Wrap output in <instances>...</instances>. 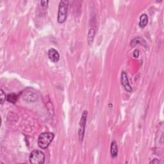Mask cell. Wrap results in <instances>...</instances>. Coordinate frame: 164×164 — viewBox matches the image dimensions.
I'll return each instance as SVG.
<instances>
[{"label":"cell","mask_w":164,"mask_h":164,"mask_svg":"<svg viewBox=\"0 0 164 164\" xmlns=\"http://www.w3.org/2000/svg\"><path fill=\"white\" fill-rule=\"evenodd\" d=\"M54 137L55 135L53 133H50V132L41 133L39 135V138H38V146H39L40 149H47L49 146V144H51V142L53 141Z\"/></svg>","instance_id":"1"},{"label":"cell","mask_w":164,"mask_h":164,"mask_svg":"<svg viewBox=\"0 0 164 164\" xmlns=\"http://www.w3.org/2000/svg\"><path fill=\"white\" fill-rule=\"evenodd\" d=\"M69 1L67 0H62L59 3L57 21L60 24L64 23L67 17V10Z\"/></svg>","instance_id":"2"},{"label":"cell","mask_w":164,"mask_h":164,"mask_svg":"<svg viewBox=\"0 0 164 164\" xmlns=\"http://www.w3.org/2000/svg\"><path fill=\"white\" fill-rule=\"evenodd\" d=\"M22 97L25 101L28 103H33L39 98V94L37 91L32 88H28L22 92Z\"/></svg>","instance_id":"3"},{"label":"cell","mask_w":164,"mask_h":164,"mask_svg":"<svg viewBox=\"0 0 164 164\" xmlns=\"http://www.w3.org/2000/svg\"><path fill=\"white\" fill-rule=\"evenodd\" d=\"M29 159L31 163L42 164L45 162V155L40 150L35 149L31 152Z\"/></svg>","instance_id":"4"},{"label":"cell","mask_w":164,"mask_h":164,"mask_svg":"<svg viewBox=\"0 0 164 164\" xmlns=\"http://www.w3.org/2000/svg\"><path fill=\"white\" fill-rule=\"evenodd\" d=\"M88 112L87 110H84L82 113L80 121V129H79V136H80V139L83 140V138L84 137V133H85V128L86 126L87 122V118Z\"/></svg>","instance_id":"5"},{"label":"cell","mask_w":164,"mask_h":164,"mask_svg":"<svg viewBox=\"0 0 164 164\" xmlns=\"http://www.w3.org/2000/svg\"><path fill=\"white\" fill-rule=\"evenodd\" d=\"M121 82L122 86L124 87V89L126 90L127 92H131L132 88L130 85V83H129L127 74L124 71H122L121 73Z\"/></svg>","instance_id":"6"},{"label":"cell","mask_w":164,"mask_h":164,"mask_svg":"<svg viewBox=\"0 0 164 164\" xmlns=\"http://www.w3.org/2000/svg\"><path fill=\"white\" fill-rule=\"evenodd\" d=\"M48 57L50 60L53 63L58 62L60 60V55L58 52L54 48H50L48 53Z\"/></svg>","instance_id":"7"},{"label":"cell","mask_w":164,"mask_h":164,"mask_svg":"<svg viewBox=\"0 0 164 164\" xmlns=\"http://www.w3.org/2000/svg\"><path fill=\"white\" fill-rule=\"evenodd\" d=\"M110 153H111L112 158H115L117 156L118 147L115 140H113L112 142L111 146H110Z\"/></svg>","instance_id":"8"},{"label":"cell","mask_w":164,"mask_h":164,"mask_svg":"<svg viewBox=\"0 0 164 164\" xmlns=\"http://www.w3.org/2000/svg\"><path fill=\"white\" fill-rule=\"evenodd\" d=\"M148 23V17L147 14H142L140 17V21H139V26L141 28H144L146 26Z\"/></svg>","instance_id":"9"},{"label":"cell","mask_w":164,"mask_h":164,"mask_svg":"<svg viewBox=\"0 0 164 164\" xmlns=\"http://www.w3.org/2000/svg\"><path fill=\"white\" fill-rule=\"evenodd\" d=\"M94 35H95V30H94V28H90L87 35L88 43H89V44L90 46L92 44V43L93 42Z\"/></svg>","instance_id":"10"},{"label":"cell","mask_w":164,"mask_h":164,"mask_svg":"<svg viewBox=\"0 0 164 164\" xmlns=\"http://www.w3.org/2000/svg\"><path fill=\"white\" fill-rule=\"evenodd\" d=\"M18 96L17 94H15L14 93H11L8 94V96L7 97V101L8 102H10L12 103H15L17 102Z\"/></svg>","instance_id":"11"},{"label":"cell","mask_w":164,"mask_h":164,"mask_svg":"<svg viewBox=\"0 0 164 164\" xmlns=\"http://www.w3.org/2000/svg\"><path fill=\"white\" fill-rule=\"evenodd\" d=\"M7 98V96H6L4 91L2 89L0 90V99H1V105H3L5 101V99Z\"/></svg>","instance_id":"12"},{"label":"cell","mask_w":164,"mask_h":164,"mask_svg":"<svg viewBox=\"0 0 164 164\" xmlns=\"http://www.w3.org/2000/svg\"><path fill=\"white\" fill-rule=\"evenodd\" d=\"M49 3V1H46V0H44V1H41L40 3L41 5H42V7L44 8H46L48 7V4Z\"/></svg>","instance_id":"13"},{"label":"cell","mask_w":164,"mask_h":164,"mask_svg":"<svg viewBox=\"0 0 164 164\" xmlns=\"http://www.w3.org/2000/svg\"><path fill=\"white\" fill-rule=\"evenodd\" d=\"M138 56H139V51L138 49H135L133 52V56L135 58H138Z\"/></svg>","instance_id":"14"},{"label":"cell","mask_w":164,"mask_h":164,"mask_svg":"<svg viewBox=\"0 0 164 164\" xmlns=\"http://www.w3.org/2000/svg\"><path fill=\"white\" fill-rule=\"evenodd\" d=\"M160 163V161H159L158 160V159H156V158L153 159V161H151V162H150V163H156V164Z\"/></svg>","instance_id":"15"}]
</instances>
